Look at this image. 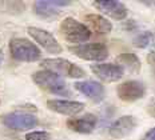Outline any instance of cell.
Here are the masks:
<instances>
[{"instance_id":"obj_15","label":"cell","mask_w":155,"mask_h":140,"mask_svg":"<svg viewBox=\"0 0 155 140\" xmlns=\"http://www.w3.org/2000/svg\"><path fill=\"white\" fill-rule=\"evenodd\" d=\"M68 2H35L34 8L35 12L40 18H54L59 14L58 7H66L68 5Z\"/></svg>"},{"instance_id":"obj_4","label":"cell","mask_w":155,"mask_h":140,"mask_svg":"<svg viewBox=\"0 0 155 140\" xmlns=\"http://www.w3.org/2000/svg\"><path fill=\"white\" fill-rule=\"evenodd\" d=\"M41 68L46 71L59 75V76H68V77H84L86 72L76 64L71 63L66 59H44L41 61Z\"/></svg>"},{"instance_id":"obj_3","label":"cell","mask_w":155,"mask_h":140,"mask_svg":"<svg viewBox=\"0 0 155 140\" xmlns=\"http://www.w3.org/2000/svg\"><path fill=\"white\" fill-rule=\"evenodd\" d=\"M60 34L70 43H84L91 36L90 28L83 23L75 20L74 18H66L60 23Z\"/></svg>"},{"instance_id":"obj_17","label":"cell","mask_w":155,"mask_h":140,"mask_svg":"<svg viewBox=\"0 0 155 140\" xmlns=\"http://www.w3.org/2000/svg\"><path fill=\"white\" fill-rule=\"evenodd\" d=\"M118 60L120 61L124 67H127L130 71H132V72H137L140 67V63H139V60H138V57L132 54H122L120 56L118 57Z\"/></svg>"},{"instance_id":"obj_6","label":"cell","mask_w":155,"mask_h":140,"mask_svg":"<svg viewBox=\"0 0 155 140\" xmlns=\"http://www.w3.org/2000/svg\"><path fill=\"white\" fill-rule=\"evenodd\" d=\"M28 34L30 36L34 39L36 43L43 47L44 50L50 54H60L63 51L62 45L58 43V40L54 37V35L51 32H48L46 30H41V28H38V27H28Z\"/></svg>"},{"instance_id":"obj_2","label":"cell","mask_w":155,"mask_h":140,"mask_svg":"<svg viewBox=\"0 0 155 140\" xmlns=\"http://www.w3.org/2000/svg\"><path fill=\"white\" fill-rule=\"evenodd\" d=\"M11 56L18 61H36L41 57L40 50L32 41L23 37H15L9 41Z\"/></svg>"},{"instance_id":"obj_19","label":"cell","mask_w":155,"mask_h":140,"mask_svg":"<svg viewBox=\"0 0 155 140\" xmlns=\"http://www.w3.org/2000/svg\"><path fill=\"white\" fill-rule=\"evenodd\" d=\"M143 140H155V127L151 128L150 131H147L143 136Z\"/></svg>"},{"instance_id":"obj_10","label":"cell","mask_w":155,"mask_h":140,"mask_svg":"<svg viewBox=\"0 0 155 140\" xmlns=\"http://www.w3.org/2000/svg\"><path fill=\"white\" fill-rule=\"evenodd\" d=\"M47 107L51 111L60 115L66 116H76L84 108V104L80 102H72V100H59V99H51L47 102Z\"/></svg>"},{"instance_id":"obj_18","label":"cell","mask_w":155,"mask_h":140,"mask_svg":"<svg viewBox=\"0 0 155 140\" xmlns=\"http://www.w3.org/2000/svg\"><path fill=\"white\" fill-rule=\"evenodd\" d=\"M25 140H50L51 135L46 131H34L24 136Z\"/></svg>"},{"instance_id":"obj_13","label":"cell","mask_w":155,"mask_h":140,"mask_svg":"<svg viewBox=\"0 0 155 140\" xmlns=\"http://www.w3.org/2000/svg\"><path fill=\"white\" fill-rule=\"evenodd\" d=\"M75 88L82 92L83 95L90 97L94 102H102L104 99V87L101 83L94 80H87V81H78L75 83Z\"/></svg>"},{"instance_id":"obj_11","label":"cell","mask_w":155,"mask_h":140,"mask_svg":"<svg viewBox=\"0 0 155 140\" xmlns=\"http://www.w3.org/2000/svg\"><path fill=\"white\" fill-rule=\"evenodd\" d=\"M135 127H137V119L134 116H122L118 120H115L112 125L110 127V135L115 139H122L124 136L130 135L135 129Z\"/></svg>"},{"instance_id":"obj_1","label":"cell","mask_w":155,"mask_h":140,"mask_svg":"<svg viewBox=\"0 0 155 140\" xmlns=\"http://www.w3.org/2000/svg\"><path fill=\"white\" fill-rule=\"evenodd\" d=\"M32 80L38 84L40 88L48 91L56 95H70V90L67 88V84L64 83L62 76L51 72V71L41 70L32 75Z\"/></svg>"},{"instance_id":"obj_20","label":"cell","mask_w":155,"mask_h":140,"mask_svg":"<svg viewBox=\"0 0 155 140\" xmlns=\"http://www.w3.org/2000/svg\"><path fill=\"white\" fill-rule=\"evenodd\" d=\"M2 59H3V55H2V52H0V61H2Z\"/></svg>"},{"instance_id":"obj_7","label":"cell","mask_w":155,"mask_h":140,"mask_svg":"<svg viewBox=\"0 0 155 140\" xmlns=\"http://www.w3.org/2000/svg\"><path fill=\"white\" fill-rule=\"evenodd\" d=\"M116 93H118L119 99L123 102H135L146 95V87L143 83L137 80L124 81L120 86H118Z\"/></svg>"},{"instance_id":"obj_12","label":"cell","mask_w":155,"mask_h":140,"mask_svg":"<svg viewBox=\"0 0 155 140\" xmlns=\"http://www.w3.org/2000/svg\"><path fill=\"white\" fill-rule=\"evenodd\" d=\"M94 7L115 20H123L127 16V8L120 2H112V0L111 2L110 0L108 2H95Z\"/></svg>"},{"instance_id":"obj_8","label":"cell","mask_w":155,"mask_h":140,"mask_svg":"<svg viewBox=\"0 0 155 140\" xmlns=\"http://www.w3.org/2000/svg\"><path fill=\"white\" fill-rule=\"evenodd\" d=\"M3 123L11 129H16V131H25L36 127L38 120L34 115L30 113H21V112H14L8 113L3 118Z\"/></svg>"},{"instance_id":"obj_14","label":"cell","mask_w":155,"mask_h":140,"mask_svg":"<svg viewBox=\"0 0 155 140\" xmlns=\"http://www.w3.org/2000/svg\"><path fill=\"white\" fill-rule=\"evenodd\" d=\"M98 118L92 113H87L80 118H72L67 122V125L71 131L78 132V133H90L95 129Z\"/></svg>"},{"instance_id":"obj_5","label":"cell","mask_w":155,"mask_h":140,"mask_svg":"<svg viewBox=\"0 0 155 140\" xmlns=\"http://www.w3.org/2000/svg\"><path fill=\"white\" fill-rule=\"evenodd\" d=\"M70 51L74 55L83 60L90 61H102L108 56V50L102 43H88V44H79L70 47Z\"/></svg>"},{"instance_id":"obj_9","label":"cell","mask_w":155,"mask_h":140,"mask_svg":"<svg viewBox=\"0 0 155 140\" xmlns=\"http://www.w3.org/2000/svg\"><path fill=\"white\" fill-rule=\"evenodd\" d=\"M91 71L101 80L106 83H114L122 79L123 76V67L114 63H98L92 64Z\"/></svg>"},{"instance_id":"obj_16","label":"cell","mask_w":155,"mask_h":140,"mask_svg":"<svg viewBox=\"0 0 155 140\" xmlns=\"http://www.w3.org/2000/svg\"><path fill=\"white\" fill-rule=\"evenodd\" d=\"M86 21H87V24L90 25V28H91L92 31L98 32V34H108V32H111V30H112V24L106 18H103L101 15H95V14L87 15Z\"/></svg>"}]
</instances>
